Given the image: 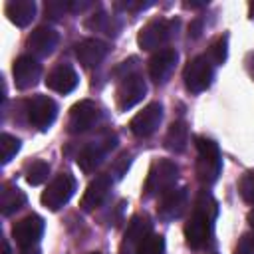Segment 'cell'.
<instances>
[{"mask_svg":"<svg viewBox=\"0 0 254 254\" xmlns=\"http://www.w3.org/2000/svg\"><path fill=\"white\" fill-rule=\"evenodd\" d=\"M214 218H216V200L212 198L210 192L200 190L194 200L192 214L185 224V238L190 248L198 250L210 240Z\"/></svg>","mask_w":254,"mask_h":254,"instance_id":"6da1fadb","label":"cell"},{"mask_svg":"<svg viewBox=\"0 0 254 254\" xmlns=\"http://www.w3.org/2000/svg\"><path fill=\"white\" fill-rule=\"evenodd\" d=\"M194 145L198 151V159H196V177L202 185H212L216 183L220 169H222V159H220V151L216 141L198 135L194 137Z\"/></svg>","mask_w":254,"mask_h":254,"instance_id":"7a4b0ae2","label":"cell"},{"mask_svg":"<svg viewBox=\"0 0 254 254\" xmlns=\"http://www.w3.org/2000/svg\"><path fill=\"white\" fill-rule=\"evenodd\" d=\"M179 28V20H165V18H153L149 20L137 34V44L141 50H163V46L173 38L175 30Z\"/></svg>","mask_w":254,"mask_h":254,"instance_id":"3957f363","label":"cell"},{"mask_svg":"<svg viewBox=\"0 0 254 254\" xmlns=\"http://www.w3.org/2000/svg\"><path fill=\"white\" fill-rule=\"evenodd\" d=\"M179 179V167L169 159H157L145 179V196H161L175 187Z\"/></svg>","mask_w":254,"mask_h":254,"instance_id":"277c9868","label":"cell"},{"mask_svg":"<svg viewBox=\"0 0 254 254\" xmlns=\"http://www.w3.org/2000/svg\"><path fill=\"white\" fill-rule=\"evenodd\" d=\"M99 119H101V107L91 99H81V101L73 103L71 109H69L67 131L71 135L85 133L91 127H95Z\"/></svg>","mask_w":254,"mask_h":254,"instance_id":"5b68a950","label":"cell"},{"mask_svg":"<svg viewBox=\"0 0 254 254\" xmlns=\"http://www.w3.org/2000/svg\"><path fill=\"white\" fill-rule=\"evenodd\" d=\"M73 192H75V179L69 173H60L46 187V190L42 192L40 200H42V204L46 208L60 210L64 204H67V200L73 196Z\"/></svg>","mask_w":254,"mask_h":254,"instance_id":"8992f818","label":"cell"},{"mask_svg":"<svg viewBox=\"0 0 254 254\" xmlns=\"http://www.w3.org/2000/svg\"><path fill=\"white\" fill-rule=\"evenodd\" d=\"M212 77H214V69H212V64L206 60V56L192 58L183 71L185 87L190 93H200V91L208 89L212 83Z\"/></svg>","mask_w":254,"mask_h":254,"instance_id":"52a82bcc","label":"cell"},{"mask_svg":"<svg viewBox=\"0 0 254 254\" xmlns=\"http://www.w3.org/2000/svg\"><path fill=\"white\" fill-rule=\"evenodd\" d=\"M26 115L36 129L48 131L58 117V103L48 95H34L26 101Z\"/></svg>","mask_w":254,"mask_h":254,"instance_id":"ba28073f","label":"cell"},{"mask_svg":"<svg viewBox=\"0 0 254 254\" xmlns=\"http://www.w3.org/2000/svg\"><path fill=\"white\" fill-rule=\"evenodd\" d=\"M117 145V137L115 133H105L99 141H93L89 145H85L79 155H77V167L83 171V173H93L101 163H103V157L107 151H111L113 147Z\"/></svg>","mask_w":254,"mask_h":254,"instance_id":"9c48e42d","label":"cell"},{"mask_svg":"<svg viewBox=\"0 0 254 254\" xmlns=\"http://www.w3.org/2000/svg\"><path fill=\"white\" fill-rule=\"evenodd\" d=\"M147 93V83L143 79L141 73L133 71L129 75H125L119 85H117V91H115V99H117V107L121 111H127L131 107H135Z\"/></svg>","mask_w":254,"mask_h":254,"instance_id":"30bf717a","label":"cell"},{"mask_svg":"<svg viewBox=\"0 0 254 254\" xmlns=\"http://www.w3.org/2000/svg\"><path fill=\"white\" fill-rule=\"evenodd\" d=\"M161 119H163V105H161L159 101H153V103H149L147 107H143V109L131 119L129 129H131V133H133L135 137L147 139V137H151V135L159 129Z\"/></svg>","mask_w":254,"mask_h":254,"instance_id":"8fae6325","label":"cell"},{"mask_svg":"<svg viewBox=\"0 0 254 254\" xmlns=\"http://www.w3.org/2000/svg\"><path fill=\"white\" fill-rule=\"evenodd\" d=\"M44 218L38 214H28L22 220H18L12 226V238L16 240V244L24 250V248H34L42 234H44Z\"/></svg>","mask_w":254,"mask_h":254,"instance_id":"7c38bea8","label":"cell"},{"mask_svg":"<svg viewBox=\"0 0 254 254\" xmlns=\"http://www.w3.org/2000/svg\"><path fill=\"white\" fill-rule=\"evenodd\" d=\"M12 75H14V85L18 89H30L34 87L40 77H42V65L38 64L36 58L32 56H18L12 67Z\"/></svg>","mask_w":254,"mask_h":254,"instance_id":"4fadbf2b","label":"cell"},{"mask_svg":"<svg viewBox=\"0 0 254 254\" xmlns=\"http://www.w3.org/2000/svg\"><path fill=\"white\" fill-rule=\"evenodd\" d=\"M107 54H109V44L97 38H87L75 44V58L85 69L97 67L107 58Z\"/></svg>","mask_w":254,"mask_h":254,"instance_id":"5bb4252c","label":"cell"},{"mask_svg":"<svg viewBox=\"0 0 254 254\" xmlns=\"http://www.w3.org/2000/svg\"><path fill=\"white\" fill-rule=\"evenodd\" d=\"M179 60V54L177 50L173 48H163L159 52H155L147 64V69H149V77L155 81V83H163L167 81V77L171 75V71L175 69V64Z\"/></svg>","mask_w":254,"mask_h":254,"instance_id":"9a60e30c","label":"cell"},{"mask_svg":"<svg viewBox=\"0 0 254 254\" xmlns=\"http://www.w3.org/2000/svg\"><path fill=\"white\" fill-rule=\"evenodd\" d=\"M77 83H79L77 71L69 64H58L46 75L48 89H52L56 93H69V91H73L77 87Z\"/></svg>","mask_w":254,"mask_h":254,"instance_id":"2e32d148","label":"cell"},{"mask_svg":"<svg viewBox=\"0 0 254 254\" xmlns=\"http://www.w3.org/2000/svg\"><path fill=\"white\" fill-rule=\"evenodd\" d=\"M187 206V190L185 189H169L167 192H163L159 196V204H157V214L163 220H175L183 214Z\"/></svg>","mask_w":254,"mask_h":254,"instance_id":"e0dca14e","label":"cell"},{"mask_svg":"<svg viewBox=\"0 0 254 254\" xmlns=\"http://www.w3.org/2000/svg\"><path fill=\"white\" fill-rule=\"evenodd\" d=\"M58 40H60V36H58V32H56L54 28L38 26V28L28 36L26 46H28V50H30L34 56H38V58H48V56L56 50Z\"/></svg>","mask_w":254,"mask_h":254,"instance_id":"ac0fdd59","label":"cell"},{"mask_svg":"<svg viewBox=\"0 0 254 254\" xmlns=\"http://www.w3.org/2000/svg\"><path fill=\"white\" fill-rule=\"evenodd\" d=\"M111 177L109 175H99V177H95L89 185H87V189H85V192H83V196H81V208L83 210H95L97 206H101L103 202H105V198H107V194H109V190H111Z\"/></svg>","mask_w":254,"mask_h":254,"instance_id":"d6986e66","label":"cell"},{"mask_svg":"<svg viewBox=\"0 0 254 254\" xmlns=\"http://www.w3.org/2000/svg\"><path fill=\"white\" fill-rule=\"evenodd\" d=\"M149 234H151V220H149V216H147V214H135V216H131V220L127 222L121 248H123V250L137 248V244H139L143 238H147Z\"/></svg>","mask_w":254,"mask_h":254,"instance_id":"ffe728a7","label":"cell"},{"mask_svg":"<svg viewBox=\"0 0 254 254\" xmlns=\"http://www.w3.org/2000/svg\"><path fill=\"white\" fill-rule=\"evenodd\" d=\"M4 12H6L8 20L14 26L26 28L36 18V2H32V0H10V2H6Z\"/></svg>","mask_w":254,"mask_h":254,"instance_id":"44dd1931","label":"cell"},{"mask_svg":"<svg viewBox=\"0 0 254 254\" xmlns=\"http://www.w3.org/2000/svg\"><path fill=\"white\" fill-rule=\"evenodd\" d=\"M26 204V194L10 185V183H4L2 185V198H0V210H2V216H10L14 214L16 210H20L22 206Z\"/></svg>","mask_w":254,"mask_h":254,"instance_id":"7402d4cb","label":"cell"},{"mask_svg":"<svg viewBox=\"0 0 254 254\" xmlns=\"http://www.w3.org/2000/svg\"><path fill=\"white\" fill-rule=\"evenodd\" d=\"M189 143V127L183 121H175L169 125L165 135V147L173 153H183Z\"/></svg>","mask_w":254,"mask_h":254,"instance_id":"603a6c76","label":"cell"},{"mask_svg":"<svg viewBox=\"0 0 254 254\" xmlns=\"http://www.w3.org/2000/svg\"><path fill=\"white\" fill-rule=\"evenodd\" d=\"M85 28L93 30V32H105V34H117L119 24L113 22L111 16H107L105 12H97L91 18L85 20Z\"/></svg>","mask_w":254,"mask_h":254,"instance_id":"cb8c5ba5","label":"cell"},{"mask_svg":"<svg viewBox=\"0 0 254 254\" xmlns=\"http://www.w3.org/2000/svg\"><path fill=\"white\" fill-rule=\"evenodd\" d=\"M226 56H228V36L222 34L218 36L210 46H208V52H206V60L214 65H222L226 62Z\"/></svg>","mask_w":254,"mask_h":254,"instance_id":"d4e9b609","label":"cell"},{"mask_svg":"<svg viewBox=\"0 0 254 254\" xmlns=\"http://www.w3.org/2000/svg\"><path fill=\"white\" fill-rule=\"evenodd\" d=\"M133 254H165V238L161 234H149L137 244Z\"/></svg>","mask_w":254,"mask_h":254,"instance_id":"484cf974","label":"cell"},{"mask_svg":"<svg viewBox=\"0 0 254 254\" xmlns=\"http://www.w3.org/2000/svg\"><path fill=\"white\" fill-rule=\"evenodd\" d=\"M48 175H50V165H48L46 161H34V163H30L28 169H26V181H28V185H32V187L42 185V183L48 179Z\"/></svg>","mask_w":254,"mask_h":254,"instance_id":"4316f807","label":"cell"},{"mask_svg":"<svg viewBox=\"0 0 254 254\" xmlns=\"http://www.w3.org/2000/svg\"><path fill=\"white\" fill-rule=\"evenodd\" d=\"M20 139L18 137H14V135H10V133H2L0 135V149H2V163L6 165V163H10L12 161V157L20 151Z\"/></svg>","mask_w":254,"mask_h":254,"instance_id":"83f0119b","label":"cell"},{"mask_svg":"<svg viewBox=\"0 0 254 254\" xmlns=\"http://www.w3.org/2000/svg\"><path fill=\"white\" fill-rule=\"evenodd\" d=\"M238 192L242 196L244 202L248 204H254V169L252 171H246L240 181H238Z\"/></svg>","mask_w":254,"mask_h":254,"instance_id":"f1b7e54d","label":"cell"},{"mask_svg":"<svg viewBox=\"0 0 254 254\" xmlns=\"http://www.w3.org/2000/svg\"><path fill=\"white\" fill-rule=\"evenodd\" d=\"M44 12H46V18H50V20H60L65 12H69V2L50 0V2H46Z\"/></svg>","mask_w":254,"mask_h":254,"instance_id":"f546056e","label":"cell"},{"mask_svg":"<svg viewBox=\"0 0 254 254\" xmlns=\"http://www.w3.org/2000/svg\"><path fill=\"white\" fill-rule=\"evenodd\" d=\"M129 163H131V155L129 153H121L119 155V159L113 163V167L109 169V177L111 175H115V179H121L125 173H127V169H129Z\"/></svg>","mask_w":254,"mask_h":254,"instance_id":"4dcf8cb0","label":"cell"},{"mask_svg":"<svg viewBox=\"0 0 254 254\" xmlns=\"http://www.w3.org/2000/svg\"><path fill=\"white\" fill-rule=\"evenodd\" d=\"M234 254H254V234L248 232L238 240V246L234 250Z\"/></svg>","mask_w":254,"mask_h":254,"instance_id":"1f68e13d","label":"cell"},{"mask_svg":"<svg viewBox=\"0 0 254 254\" xmlns=\"http://www.w3.org/2000/svg\"><path fill=\"white\" fill-rule=\"evenodd\" d=\"M20 254H40V250L38 248H24Z\"/></svg>","mask_w":254,"mask_h":254,"instance_id":"d6a6232c","label":"cell"},{"mask_svg":"<svg viewBox=\"0 0 254 254\" xmlns=\"http://www.w3.org/2000/svg\"><path fill=\"white\" fill-rule=\"evenodd\" d=\"M248 222H250V226L254 228V208H252V210L248 212Z\"/></svg>","mask_w":254,"mask_h":254,"instance_id":"836d02e7","label":"cell"},{"mask_svg":"<svg viewBox=\"0 0 254 254\" xmlns=\"http://www.w3.org/2000/svg\"><path fill=\"white\" fill-rule=\"evenodd\" d=\"M2 248H4V252H2V254H10V246H8V242H4V244H2Z\"/></svg>","mask_w":254,"mask_h":254,"instance_id":"e575fe53","label":"cell"},{"mask_svg":"<svg viewBox=\"0 0 254 254\" xmlns=\"http://www.w3.org/2000/svg\"><path fill=\"white\" fill-rule=\"evenodd\" d=\"M250 10H252V16H254V4H250Z\"/></svg>","mask_w":254,"mask_h":254,"instance_id":"d590c367","label":"cell"},{"mask_svg":"<svg viewBox=\"0 0 254 254\" xmlns=\"http://www.w3.org/2000/svg\"><path fill=\"white\" fill-rule=\"evenodd\" d=\"M89 254H101V252H89Z\"/></svg>","mask_w":254,"mask_h":254,"instance_id":"8d00e7d4","label":"cell"}]
</instances>
